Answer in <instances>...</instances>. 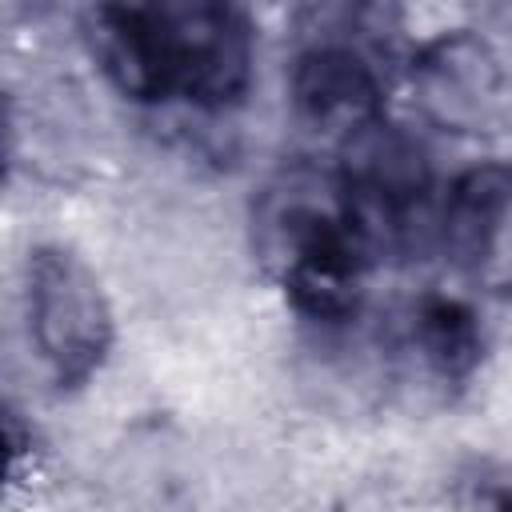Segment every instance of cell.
Masks as SVG:
<instances>
[{"mask_svg":"<svg viewBox=\"0 0 512 512\" xmlns=\"http://www.w3.org/2000/svg\"><path fill=\"white\" fill-rule=\"evenodd\" d=\"M84 32L116 92L140 104L228 108L252 80V24L236 4H96Z\"/></svg>","mask_w":512,"mask_h":512,"instance_id":"obj_1","label":"cell"},{"mask_svg":"<svg viewBox=\"0 0 512 512\" xmlns=\"http://www.w3.org/2000/svg\"><path fill=\"white\" fill-rule=\"evenodd\" d=\"M252 244L304 320L344 324L360 312L376 252L348 208L336 168L284 164L252 204Z\"/></svg>","mask_w":512,"mask_h":512,"instance_id":"obj_2","label":"cell"},{"mask_svg":"<svg viewBox=\"0 0 512 512\" xmlns=\"http://www.w3.org/2000/svg\"><path fill=\"white\" fill-rule=\"evenodd\" d=\"M396 24L380 4H336L304 12V44L288 68V96L304 124L340 144L384 120V40Z\"/></svg>","mask_w":512,"mask_h":512,"instance_id":"obj_3","label":"cell"},{"mask_svg":"<svg viewBox=\"0 0 512 512\" xmlns=\"http://www.w3.org/2000/svg\"><path fill=\"white\" fill-rule=\"evenodd\" d=\"M336 176L376 260H408L440 240L444 200H436L432 160L408 128L376 120L356 132L340 144Z\"/></svg>","mask_w":512,"mask_h":512,"instance_id":"obj_4","label":"cell"},{"mask_svg":"<svg viewBox=\"0 0 512 512\" xmlns=\"http://www.w3.org/2000/svg\"><path fill=\"white\" fill-rule=\"evenodd\" d=\"M28 332L60 388L92 380L116 340V320L100 276L60 244H40L28 252L24 268Z\"/></svg>","mask_w":512,"mask_h":512,"instance_id":"obj_5","label":"cell"},{"mask_svg":"<svg viewBox=\"0 0 512 512\" xmlns=\"http://www.w3.org/2000/svg\"><path fill=\"white\" fill-rule=\"evenodd\" d=\"M408 80L424 120H432L444 132L484 136L504 120V60L484 36L468 28H452L420 44V52L408 64Z\"/></svg>","mask_w":512,"mask_h":512,"instance_id":"obj_6","label":"cell"},{"mask_svg":"<svg viewBox=\"0 0 512 512\" xmlns=\"http://www.w3.org/2000/svg\"><path fill=\"white\" fill-rule=\"evenodd\" d=\"M440 244L488 292H512V168H468L444 196Z\"/></svg>","mask_w":512,"mask_h":512,"instance_id":"obj_7","label":"cell"},{"mask_svg":"<svg viewBox=\"0 0 512 512\" xmlns=\"http://www.w3.org/2000/svg\"><path fill=\"white\" fill-rule=\"evenodd\" d=\"M404 348L440 384H460L484 356V328L476 308L456 292H424L408 308Z\"/></svg>","mask_w":512,"mask_h":512,"instance_id":"obj_8","label":"cell"},{"mask_svg":"<svg viewBox=\"0 0 512 512\" xmlns=\"http://www.w3.org/2000/svg\"><path fill=\"white\" fill-rule=\"evenodd\" d=\"M468 512H512V484H504V480L480 484Z\"/></svg>","mask_w":512,"mask_h":512,"instance_id":"obj_9","label":"cell"}]
</instances>
